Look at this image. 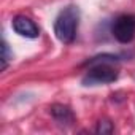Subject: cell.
Segmentation results:
<instances>
[{
  "instance_id": "8",
  "label": "cell",
  "mask_w": 135,
  "mask_h": 135,
  "mask_svg": "<svg viewBox=\"0 0 135 135\" xmlns=\"http://www.w3.org/2000/svg\"><path fill=\"white\" fill-rule=\"evenodd\" d=\"M10 49H8V45H7V41H3L2 43V69L5 70L7 69V65H8V60H10Z\"/></svg>"
},
{
  "instance_id": "5",
  "label": "cell",
  "mask_w": 135,
  "mask_h": 135,
  "mask_svg": "<svg viewBox=\"0 0 135 135\" xmlns=\"http://www.w3.org/2000/svg\"><path fill=\"white\" fill-rule=\"evenodd\" d=\"M51 114L62 126H70L75 121V116H73L72 110L69 107H65V105H60V103H56V105L51 107Z\"/></svg>"
},
{
  "instance_id": "6",
  "label": "cell",
  "mask_w": 135,
  "mask_h": 135,
  "mask_svg": "<svg viewBox=\"0 0 135 135\" xmlns=\"http://www.w3.org/2000/svg\"><path fill=\"white\" fill-rule=\"evenodd\" d=\"M119 60L118 56H113V54H102V56H95L92 59H89L86 62V65H94V64H100V62H116Z\"/></svg>"
},
{
  "instance_id": "2",
  "label": "cell",
  "mask_w": 135,
  "mask_h": 135,
  "mask_svg": "<svg viewBox=\"0 0 135 135\" xmlns=\"http://www.w3.org/2000/svg\"><path fill=\"white\" fill-rule=\"evenodd\" d=\"M116 80H118V72L111 65H108V62H100V64H94L92 69H89V72L83 78V84L84 86L108 84Z\"/></svg>"
},
{
  "instance_id": "4",
  "label": "cell",
  "mask_w": 135,
  "mask_h": 135,
  "mask_svg": "<svg viewBox=\"0 0 135 135\" xmlns=\"http://www.w3.org/2000/svg\"><path fill=\"white\" fill-rule=\"evenodd\" d=\"M11 27H13V30H15L18 35L26 37V38H37V37L40 35L38 26H37L30 18L22 16V15L16 16V18L11 21Z\"/></svg>"
},
{
  "instance_id": "7",
  "label": "cell",
  "mask_w": 135,
  "mask_h": 135,
  "mask_svg": "<svg viewBox=\"0 0 135 135\" xmlns=\"http://www.w3.org/2000/svg\"><path fill=\"white\" fill-rule=\"evenodd\" d=\"M111 132H113V124H111L108 119H102V121H99V126H97V133L105 135V133H111Z\"/></svg>"
},
{
  "instance_id": "3",
  "label": "cell",
  "mask_w": 135,
  "mask_h": 135,
  "mask_svg": "<svg viewBox=\"0 0 135 135\" xmlns=\"http://www.w3.org/2000/svg\"><path fill=\"white\" fill-rule=\"evenodd\" d=\"M113 37L119 43H130L135 38V16L132 15H121L114 19L111 27Z\"/></svg>"
},
{
  "instance_id": "1",
  "label": "cell",
  "mask_w": 135,
  "mask_h": 135,
  "mask_svg": "<svg viewBox=\"0 0 135 135\" xmlns=\"http://www.w3.org/2000/svg\"><path fill=\"white\" fill-rule=\"evenodd\" d=\"M78 22H80V10L75 5L65 7L59 16L56 18L54 22V33L59 41L69 45L75 40L76 30H78Z\"/></svg>"
}]
</instances>
